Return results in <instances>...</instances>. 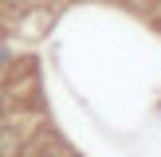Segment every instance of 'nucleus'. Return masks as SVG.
I'll use <instances>...</instances> for the list:
<instances>
[{"instance_id": "obj_1", "label": "nucleus", "mask_w": 161, "mask_h": 157, "mask_svg": "<svg viewBox=\"0 0 161 157\" xmlns=\"http://www.w3.org/2000/svg\"><path fill=\"white\" fill-rule=\"evenodd\" d=\"M20 153H24L20 138H16L12 130H4V126H0V157H20Z\"/></svg>"}, {"instance_id": "obj_2", "label": "nucleus", "mask_w": 161, "mask_h": 157, "mask_svg": "<svg viewBox=\"0 0 161 157\" xmlns=\"http://www.w3.org/2000/svg\"><path fill=\"white\" fill-rule=\"evenodd\" d=\"M39 157H71V153H67V149H63L55 138H43V149H39Z\"/></svg>"}, {"instance_id": "obj_3", "label": "nucleus", "mask_w": 161, "mask_h": 157, "mask_svg": "<svg viewBox=\"0 0 161 157\" xmlns=\"http://www.w3.org/2000/svg\"><path fill=\"white\" fill-rule=\"evenodd\" d=\"M4 110H8V106H4V94H0V122H4Z\"/></svg>"}]
</instances>
